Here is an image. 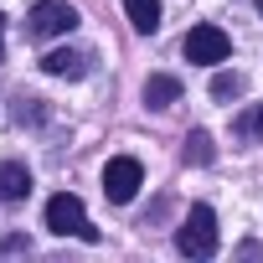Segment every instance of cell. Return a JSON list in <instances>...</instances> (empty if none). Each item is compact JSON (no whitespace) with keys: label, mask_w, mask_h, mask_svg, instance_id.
Wrapping results in <instances>:
<instances>
[{"label":"cell","mask_w":263,"mask_h":263,"mask_svg":"<svg viewBox=\"0 0 263 263\" xmlns=\"http://www.w3.org/2000/svg\"><path fill=\"white\" fill-rule=\"evenodd\" d=\"M47 227H52L57 237H83V242H98V227L88 222V212H83V201H78L72 191H62V196H52V201H47Z\"/></svg>","instance_id":"cell-1"},{"label":"cell","mask_w":263,"mask_h":263,"mask_svg":"<svg viewBox=\"0 0 263 263\" xmlns=\"http://www.w3.org/2000/svg\"><path fill=\"white\" fill-rule=\"evenodd\" d=\"M176 248L186 258H212L217 253V212L212 206H191L186 222H181V232H176Z\"/></svg>","instance_id":"cell-2"},{"label":"cell","mask_w":263,"mask_h":263,"mask_svg":"<svg viewBox=\"0 0 263 263\" xmlns=\"http://www.w3.org/2000/svg\"><path fill=\"white\" fill-rule=\"evenodd\" d=\"M78 26V11L67 0H36L31 16H26V36L31 42H52V36H67Z\"/></svg>","instance_id":"cell-3"},{"label":"cell","mask_w":263,"mask_h":263,"mask_svg":"<svg viewBox=\"0 0 263 263\" xmlns=\"http://www.w3.org/2000/svg\"><path fill=\"white\" fill-rule=\"evenodd\" d=\"M145 186V171H140V160L135 155H114L108 165H103V196L108 201H135V191Z\"/></svg>","instance_id":"cell-4"},{"label":"cell","mask_w":263,"mask_h":263,"mask_svg":"<svg viewBox=\"0 0 263 263\" xmlns=\"http://www.w3.org/2000/svg\"><path fill=\"white\" fill-rule=\"evenodd\" d=\"M227 52H232V42H227L222 26H191V36H186V62L212 67V62H227Z\"/></svg>","instance_id":"cell-5"},{"label":"cell","mask_w":263,"mask_h":263,"mask_svg":"<svg viewBox=\"0 0 263 263\" xmlns=\"http://www.w3.org/2000/svg\"><path fill=\"white\" fill-rule=\"evenodd\" d=\"M88 62H93L88 52L62 47V52H47V57H42V72H47V78H83V72H88Z\"/></svg>","instance_id":"cell-6"},{"label":"cell","mask_w":263,"mask_h":263,"mask_svg":"<svg viewBox=\"0 0 263 263\" xmlns=\"http://www.w3.org/2000/svg\"><path fill=\"white\" fill-rule=\"evenodd\" d=\"M26 196H31V176H26V165L6 160V165H0V206H16V201H26Z\"/></svg>","instance_id":"cell-7"},{"label":"cell","mask_w":263,"mask_h":263,"mask_svg":"<svg viewBox=\"0 0 263 263\" xmlns=\"http://www.w3.org/2000/svg\"><path fill=\"white\" fill-rule=\"evenodd\" d=\"M145 103H150V108H171V103H181V78L155 72V78L145 83Z\"/></svg>","instance_id":"cell-8"},{"label":"cell","mask_w":263,"mask_h":263,"mask_svg":"<svg viewBox=\"0 0 263 263\" xmlns=\"http://www.w3.org/2000/svg\"><path fill=\"white\" fill-rule=\"evenodd\" d=\"M124 11H129V26L145 31V36L160 26V0H124Z\"/></svg>","instance_id":"cell-9"},{"label":"cell","mask_w":263,"mask_h":263,"mask_svg":"<svg viewBox=\"0 0 263 263\" xmlns=\"http://www.w3.org/2000/svg\"><path fill=\"white\" fill-rule=\"evenodd\" d=\"M232 135H237V140H248V145H258V140H263V103H253V108H242V114L232 119Z\"/></svg>","instance_id":"cell-10"},{"label":"cell","mask_w":263,"mask_h":263,"mask_svg":"<svg viewBox=\"0 0 263 263\" xmlns=\"http://www.w3.org/2000/svg\"><path fill=\"white\" fill-rule=\"evenodd\" d=\"M186 160L191 165H212V135L206 129H191L186 135Z\"/></svg>","instance_id":"cell-11"},{"label":"cell","mask_w":263,"mask_h":263,"mask_svg":"<svg viewBox=\"0 0 263 263\" xmlns=\"http://www.w3.org/2000/svg\"><path fill=\"white\" fill-rule=\"evenodd\" d=\"M237 93H242V78L237 72H217L212 78V98H237Z\"/></svg>","instance_id":"cell-12"},{"label":"cell","mask_w":263,"mask_h":263,"mask_svg":"<svg viewBox=\"0 0 263 263\" xmlns=\"http://www.w3.org/2000/svg\"><path fill=\"white\" fill-rule=\"evenodd\" d=\"M16 253H31L26 237H0V258H16Z\"/></svg>","instance_id":"cell-13"},{"label":"cell","mask_w":263,"mask_h":263,"mask_svg":"<svg viewBox=\"0 0 263 263\" xmlns=\"http://www.w3.org/2000/svg\"><path fill=\"white\" fill-rule=\"evenodd\" d=\"M0 57H6V16H0Z\"/></svg>","instance_id":"cell-14"},{"label":"cell","mask_w":263,"mask_h":263,"mask_svg":"<svg viewBox=\"0 0 263 263\" xmlns=\"http://www.w3.org/2000/svg\"><path fill=\"white\" fill-rule=\"evenodd\" d=\"M258 11H263V0H258Z\"/></svg>","instance_id":"cell-15"}]
</instances>
